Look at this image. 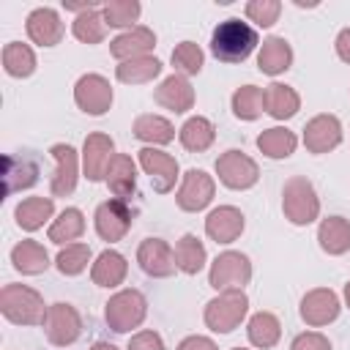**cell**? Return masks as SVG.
Instances as JSON below:
<instances>
[{
    "instance_id": "cell-1",
    "label": "cell",
    "mask_w": 350,
    "mask_h": 350,
    "mask_svg": "<svg viewBox=\"0 0 350 350\" xmlns=\"http://www.w3.org/2000/svg\"><path fill=\"white\" fill-rule=\"evenodd\" d=\"M257 30L238 16L219 22L211 33V52L219 63H243L257 49Z\"/></svg>"
},
{
    "instance_id": "cell-2",
    "label": "cell",
    "mask_w": 350,
    "mask_h": 350,
    "mask_svg": "<svg viewBox=\"0 0 350 350\" xmlns=\"http://www.w3.org/2000/svg\"><path fill=\"white\" fill-rule=\"evenodd\" d=\"M46 309L41 293L27 284H5L0 290V312L14 325H44Z\"/></svg>"
},
{
    "instance_id": "cell-3",
    "label": "cell",
    "mask_w": 350,
    "mask_h": 350,
    "mask_svg": "<svg viewBox=\"0 0 350 350\" xmlns=\"http://www.w3.org/2000/svg\"><path fill=\"white\" fill-rule=\"evenodd\" d=\"M282 213L290 224L295 227H306L320 216V197L312 186L309 178L304 175H293L284 180L282 189Z\"/></svg>"
},
{
    "instance_id": "cell-4",
    "label": "cell",
    "mask_w": 350,
    "mask_h": 350,
    "mask_svg": "<svg viewBox=\"0 0 350 350\" xmlns=\"http://www.w3.org/2000/svg\"><path fill=\"white\" fill-rule=\"evenodd\" d=\"M145 317H148V298L134 287L118 290L104 306V320L115 334H129L131 328H139Z\"/></svg>"
},
{
    "instance_id": "cell-5",
    "label": "cell",
    "mask_w": 350,
    "mask_h": 350,
    "mask_svg": "<svg viewBox=\"0 0 350 350\" xmlns=\"http://www.w3.org/2000/svg\"><path fill=\"white\" fill-rule=\"evenodd\" d=\"M249 312V298L243 290H221L216 298L205 304V325L213 334H230L235 331Z\"/></svg>"
},
{
    "instance_id": "cell-6",
    "label": "cell",
    "mask_w": 350,
    "mask_h": 350,
    "mask_svg": "<svg viewBox=\"0 0 350 350\" xmlns=\"http://www.w3.org/2000/svg\"><path fill=\"white\" fill-rule=\"evenodd\" d=\"M252 279V262L243 252H235V249H227L221 252L213 262H211V271H208V284L213 290H243V284H249Z\"/></svg>"
},
{
    "instance_id": "cell-7",
    "label": "cell",
    "mask_w": 350,
    "mask_h": 350,
    "mask_svg": "<svg viewBox=\"0 0 350 350\" xmlns=\"http://www.w3.org/2000/svg\"><path fill=\"white\" fill-rule=\"evenodd\" d=\"M216 175L227 189L243 191V189H252L260 180V167L252 156L232 148V150H224L216 159Z\"/></svg>"
},
{
    "instance_id": "cell-8",
    "label": "cell",
    "mask_w": 350,
    "mask_h": 350,
    "mask_svg": "<svg viewBox=\"0 0 350 350\" xmlns=\"http://www.w3.org/2000/svg\"><path fill=\"white\" fill-rule=\"evenodd\" d=\"M44 334L55 347H68L82 336V317L71 304H49L44 317Z\"/></svg>"
},
{
    "instance_id": "cell-9",
    "label": "cell",
    "mask_w": 350,
    "mask_h": 350,
    "mask_svg": "<svg viewBox=\"0 0 350 350\" xmlns=\"http://www.w3.org/2000/svg\"><path fill=\"white\" fill-rule=\"evenodd\" d=\"M137 161H139L142 172L150 178L153 191H159V194L172 191L175 183H178V178H183V175H180V167H178V159L170 156L167 150H159V148H142L139 156H137Z\"/></svg>"
},
{
    "instance_id": "cell-10",
    "label": "cell",
    "mask_w": 350,
    "mask_h": 350,
    "mask_svg": "<svg viewBox=\"0 0 350 350\" xmlns=\"http://www.w3.org/2000/svg\"><path fill=\"white\" fill-rule=\"evenodd\" d=\"M131 221H134V211L129 208L126 200H118V197L104 200L93 213V227H96L98 238L107 243L120 241L131 230Z\"/></svg>"
},
{
    "instance_id": "cell-11",
    "label": "cell",
    "mask_w": 350,
    "mask_h": 350,
    "mask_svg": "<svg viewBox=\"0 0 350 350\" xmlns=\"http://www.w3.org/2000/svg\"><path fill=\"white\" fill-rule=\"evenodd\" d=\"M213 194H216V183L208 172L202 170H186L183 178H180V186L175 191V202L180 211L186 213H197L202 208H208L213 202Z\"/></svg>"
},
{
    "instance_id": "cell-12",
    "label": "cell",
    "mask_w": 350,
    "mask_h": 350,
    "mask_svg": "<svg viewBox=\"0 0 350 350\" xmlns=\"http://www.w3.org/2000/svg\"><path fill=\"white\" fill-rule=\"evenodd\" d=\"M74 101L85 115H104L112 107V85L101 74H82L74 85Z\"/></svg>"
},
{
    "instance_id": "cell-13",
    "label": "cell",
    "mask_w": 350,
    "mask_h": 350,
    "mask_svg": "<svg viewBox=\"0 0 350 350\" xmlns=\"http://www.w3.org/2000/svg\"><path fill=\"white\" fill-rule=\"evenodd\" d=\"M115 159V142L109 134H101V131H93L85 137L82 142V172L90 183H98V180H107V170Z\"/></svg>"
},
{
    "instance_id": "cell-14",
    "label": "cell",
    "mask_w": 350,
    "mask_h": 350,
    "mask_svg": "<svg viewBox=\"0 0 350 350\" xmlns=\"http://www.w3.org/2000/svg\"><path fill=\"white\" fill-rule=\"evenodd\" d=\"M49 156L55 159V175L49 180L52 197H68L77 189L79 180V156L68 142H55L49 148Z\"/></svg>"
},
{
    "instance_id": "cell-15",
    "label": "cell",
    "mask_w": 350,
    "mask_h": 350,
    "mask_svg": "<svg viewBox=\"0 0 350 350\" xmlns=\"http://www.w3.org/2000/svg\"><path fill=\"white\" fill-rule=\"evenodd\" d=\"M339 295L331 287H314L301 298V320L312 328H323L339 317Z\"/></svg>"
},
{
    "instance_id": "cell-16",
    "label": "cell",
    "mask_w": 350,
    "mask_h": 350,
    "mask_svg": "<svg viewBox=\"0 0 350 350\" xmlns=\"http://www.w3.org/2000/svg\"><path fill=\"white\" fill-rule=\"evenodd\" d=\"M139 268L153 279H167L175 273V249L161 238H145L137 249Z\"/></svg>"
},
{
    "instance_id": "cell-17",
    "label": "cell",
    "mask_w": 350,
    "mask_h": 350,
    "mask_svg": "<svg viewBox=\"0 0 350 350\" xmlns=\"http://www.w3.org/2000/svg\"><path fill=\"white\" fill-rule=\"evenodd\" d=\"M339 142H342V123L331 112L314 115L304 126V145L309 153H328V150L339 148Z\"/></svg>"
},
{
    "instance_id": "cell-18",
    "label": "cell",
    "mask_w": 350,
    "mask_h": 350,
    "mask_svg": "<svg viewBox=\"0 0 350 350\" xmlns=\"http://www.w3.org/2000/svg\"><path fill=\"white\" fill-rule=\"evenodd\" d=\"M25 30H27V38L38 46H55L60 44L66 27L60 22V14L49 5H41V8H33L27 14V22H25Z\"/></svg>"
},
{
    "instance_id": "cell-19",
    "label": "cell",
    "mask_w": 350,
    "mask_h": 350,
    "mask_svg": "<svg viewBox=\"0 0 350 350\" xmlns=\"http://www.w3.org/2000/svg\"><path fill=\"white\" fill-rule=\"evenodd\" d=\"M153 98H156L159 107H164V109H170L175 115H183V112H189L194 107V88H191V82L186 77L170 74V77H164L159 82V88L153 90Z\"/></svg>"
},
{
    "instance_id": "cell-20",
    "label": "cell",
    "mask_w": 350,
    "mask_h": 350,
    "mask_svg": "<svg viewBox=\"0 0 350 350\" xmlns=\"http://www.w3.org/2000/svg\"><path fill=\"white\" fill-rule=\"evenodd\" d=\"M246 221L235 205H219L205 216V235L216 243H232L241 238Z\"/></svg>"
},
{
    "instance_id": "cell-21",
    "label": "cell",
    "mask_w": 350,
    "mask_h": 350,
    "mask_svg": "<svg viewBox=\"0 0 350 350\" xmlns=\"http://www.w3.org/2000/svg\"><path fill=\"white\" fill-rule=\"evenodd\" d=\"M156 46V33L145 25H134L131 30H123L120 36H115L109 41V52L118 63L131 60V57H142Z\"/></svg>"
},
{
    "instance_id": "cell-22",
    "label": "cell",
    "mask_w": 350,
    "mask_h": 350,
    "mask_svg": "<svg viewBox=\"0 0 350 350\" xmlns=\"http://www.w3.org/2000/svg\"><path fill=\"white\" fill-rule=\"evenodd\" d=\"M293 66V46L282 36H268L262 38L257 49V68L268 77H279Z\"/></svg>"
},
{
    "instance_id": "cell-23",
    "label": "cell",
    "mask_w": 350,
    "mask_h": 350,
    "mask_svg": "<svg viewBox=\"0 0 350 350\" xmlns=\"http://www.w3.org/2000/svg\"><path fill=\"white\" fill-rule=\"evenodd\" d=\"M3 180H5V194L30 189L38 180V161L30 153H8L3 159Z\"/></svg>"
},
{
    "instance_id": "cell-24",
    "label": "cell",
    "mask_w": 350,
    "mask_h": 350,
    "mask_svg": "<svg viewBox=\"0 0 350 350\" xmlns=\"http://www.w3.org/2000/svg\"><path fill=\"white\" fill-rule=\"evenodd\" d=\"M126 273H129V262H126V257H123L120 252H115V249H104V252L90 262V279H93V284H98V287H118V284H123Z\"/></svg>"
},
{
    "instance_id": "cell-25",
    "label": "cell",
    "mask_w": 350,
    "mask_h": 350,
    "mask_svg": "<svg viewBox=\"0 0 350 350\" xmlns=\"http://www.w3.org/2000/svg\"><path fill=\"white\" fill-rule=\"evenodd\" d=\"M134 137L139 142H145L148 148H156V145H170L175 139V126L164 118V115H153V112H145V115H137L134 126H131Z\"/></svg>"
},
{
    "instance_id": "cell-26",
    "label": "cell",
    "mask_w": 350,
    "mask_h": 350,
    "mask_svg": "<svg viewBox=\"0 0 350 350\" xmlns=\"http://www.w3.org/2000/svg\"><path fill=\"white\" fill-rule=\"evenodd\" d=\"M107 186L118 200H129L137 189V161L129 153H115L107 170Z\"/></svg>"
},
{
    "instance_id": "cell-27",
    "label": "cell",
    "mask_w": 350,
    "mask_h": 350,
    "mask_svg": "<svg viewBox=\"0 0 350 350\" xmlns=\"http://www.w3.org/2000/svg\"><path fill=\"white\" fill-rule=\"evenodd\" d=\"M298 109H301V96L295 93V88L284 82H271L265 88V112L273 120H290Z\"/></svg>"
},
{
    "instance_id": "cell-28",
    "label": "cell",
    "mask_w": 350,
    "mask_h": 350,
    "mask_svg": "<svg viewBox=\"0 0 350 350\" xmlns=\"http://www.w3.org/2000/svg\"><path fill=\"white\" fill-rule=\"evenodd\" d=\"M52 213H55V197H25L14 211L16 224L27 232L41 230L52 219Z\"/></svg>"
},
{
    "instance_id": "cell-29",
    "label": "cell",
    "mask_w": 350,
    "mask_h": 350,
    "mask_svg": "<svg viewBox=\"0 0 350 350\" xmlns=\"http://www.w3.org/2000/svg\"><path fill=\"white\" fill-rule=\"evenodd\" d=\"M317 241L325 254H345L350 252V221L345 216H328L317 227Z\"/></svg>"
},
{
    "instance_id": "cell-30",
    "label": "cell",
    "mask_w": 350,
    "mask_h": 350,
    "mask_svg": "<svg viewBox=\"0 0 350 350\" xmlns=\"http://www.w3.org/2000/svg\"><path fill=\"white\" fill-rule=\"evenodd\" d=\"M161 60L153 57V55H142V57H131V60H123L115 66V77L118 82L123 85H145V82H153L159 74H161Z\"/></svg>"
},
{
    "instance_id": "cell-31",
    "label": "cell",
    "mask_w": 350,
    "mask_h": 350,
    "mask_svg": "<svg viewBox=\"0 0 350 350\" xmlns=\"http://www.w3.org/2000/svg\"><path fill=\"white\" fill-rule=\"evenodd\" d=\"M11 262H14V268L19 273L36 276V273H44L49 268V254H46V249L38 241L27 238V241H19L11 249Z\"/></svg>"
},
{
    "instance_id": "cell-32",
    "label": "cell",
    "mask_w": 350,
    "mask_h": 350,
    "mask_svg": "<svg viewBox=\"0 0 350 350\" xmlns=\"http://www.w3.org/2000/svg\"><path fill=\"white\" fill-rule=\"evenodd\" d=\"M246 336L254 347L260 350H271L276 347V342L282 339V323L273 312H254L246 323Z\"/></svg>"
},
{
    "instance_id": "cell-33",
    "label": "cell",
    "mask_w": 350,
    "mask_h": 350,
    "mask_svg": "<svg viewBox=\"0 0 350 350\" xmlns=\"http://www.w3.org/2000/svg\"><path fill=\"white\" fill-rule=\"evenodd\" d=\"M178 139H180V145H183L186 150L202 153V150H208V148L213 145V139H216V126H213L208 118H202V115H191V118L180 126Z\"/></svg>"
},
{
    "instance_id": "cell-34",
    "label": "cell",
    "mask_w": 350,
    "mask_h": 350,
    "mask_svg": "<svg viewBox=\"0 0 350 350\" xmlns=\"http://www.w3.org/2000/svg\"><path fill=\"white\" fill-rule=\"evenodd\" d=\"M85 232V216L79 208H66L57 213V219H52L49 230H46V238L57 246H68V243H77V238H82Z\"/></svg>"
},
{
    "instance_id": "cell-35",
    "label": "cell",
    "mask_w": 350,
    "mask_h": 350,
    "mask_svg": "<svg viewBox=\"0 0 350 350\" xmlns=\"http://www.w3.org/2000/svg\"><path fill=\"white\" fill-rule=\"evenodd\" d=\"M257 148H260V153L268 156V159H287V156L295 153L298 137H295V131H290V129H284V126H271V129L260 131Z\"/></svg>"
},
{
    "instance_id": "cell-36",
    "label": "cell",
    "mask_w": 350,
    "mask_h": 350,
    "mask_svg": "<svg viewBox=\"0 0 350 350\" xmlns=\"http://www.w3.org/2000/svg\"><path fill=\"white\" fill-rule=\"evenodd\" d=\"M205 262H208L205 243L191 232L180 235V241L175 243V265H178V271L194 276V273H200L205 268Z\"/></svg>"
},
{
    "instance_id": "cell-37",
    "label": "cell",
    "mask_w": 350,
    "mask_h": 350,
    "mask_svg": "<svg viewBox=\"0 0 350 350\" xmlns=\"http://www.w3.org/2000/svg\"><path fill=\"white\" fill-rule=\"evenodd\" d=\"M230 104H232V115L238 120H257L265 112V90L257 85H241L232 93Z\"/></svg>"
},
{
    "instance_id": "cell-38",
    "label": "cell",
    "mask_w": 350,
    "mask_h": 350,
    "mask_svg": "<svg viewBox=\"0 0 350 350\" xmlns=\"http://www.w3.org/2000/svg\"><path fill=\"white\" fill-rule=\"evenodd\" d=\"M3 68L8 77L25 79L36 71V52L22 41H8L3 46Z\"/></svg>"
},
{
    "instance_id": "cell-39",
    "label": "cell",
    "mask_w": 350,
    "mask_h": 350,
    "mask_svg": "<svg viewBox=\"0 0 350 350\" xmlns=\"http://www.w3.org/2000/svg\"><path fill=\"white\" fill-rule=\"evenodd\" d=\"M71 33H74V38L82 41V44H98V41H104V36H107V22H104V16H101V8L96 5V8H90V11L77 14L74 22H71Z\"/></svg>"
},
{
    "instance_id": "cell-40",
    "label": "cell",
    "mask_w": 350,
    "mask_h": 350,
    "mask_svg": "<svg viewBox=\"0 0 350 350\" xmlns=\"http://www.w3.org/2000/svg\"><path fill=\"white\" fill-rule=\"evenodd\" d=\"M139 11H142V5L137 0H107L101 5V16H104L107 27H123V30L134 27V22L139 19Z\"/></svg>"
},
{
    "instance_id": "cell-41",
    "label": "cell",
    "mask_w": 350,
    "mask_h": 350,
    "mask_svg": "<svg viewBox=\"0 0 350 350\" xmlns=\"http://www.w3.org/2000/svg\"><path fill=\"white\" fill-rule=\"evenodd\" d=\"M170 60H172L175 74H180V77H186V79H189V77H194V74H200V71H202L205 55H202L200 44H194V41H180V44H175V49H172Z\"/></svg>"
},
{
    "instance_id": "cell-42",
    "label": "cell",
    "mask_w": 350,
    "mask_h": 350,
    "mask_svg": "<svg viewBox=\"0 0 350 350\" xmlns=\"http://www.w3.org/2000/svg\"><path fill=\"white\" fill-rule=\"evenodd\" d=\"M88 262H90V246L82 243V241L63 246L57 252V257H55V265H57V271L63 276H79L88 268Z\"/></svg>"
},
{
    "instance_id": "cell-43",
    "label": "cell",
    "mask_w": 350,
    "mask_h": 350,
    "mask_svg": "<svg viewBox=\"0 0 350 350\" xmlns=\"http://www.w3.org/2000/svg\"><path fill=\"white\" fill-rule=\"evenodd\" d=\"M243 14L257 27H271L282 14V3L279 0H249L243 5Z\"/></svg>"
},
{
    "instance_id": "cell-44",
    "label": "cell",
    "mask_w": 350,
    "mask_h": 350,
    "mask_svg": "<svg viewBox=\"0 0 350 350\" xmlns=\"http://www.w3.org/2000/svg\"><path fill=\"white\" fill-rule=\"evenodd\" d=\"M290 350H331V342L320 331H304L293 339Z\"/></svg>"
},
{
    "instance_id": "cell-45",
    "label": "cell",
    "mask_w": 350,
    "mask_h": 350,
    "mask_svg": "<svg viewBox=\"0 0 350 350\" xmlns=\"http://www.w3.org/2000/svg\"><path fill=\"white\" fill-rule=\"evenodd\" d=\"M126 350H164V339L156 331H137L131 334Z\"/></svg>"
},
{
    "instance_id": "cell-46",
    "label": "cell",
    "mask_w": 350,
    "mask_h": 350,
    "mask_svg": "<svg viewBox=\"0 0 350 350\" xmlns=\"http://www.w3.org/2000/svg\"><path fill=\"white\" fill-rule=\"evenodd\" d=\"M175 350H219V347H216V342H213V339L200 336V334H191V336L180 339Z\"/></svg>"
},
{
    "instance_id": "cell-47",
    "label": "cell",
    "mask_w": 350,
    "mask_h": 350,
    "mask_svg": "<svg viewBox=\"0 0 350 350\" xmlns=\"http://www.w3.org/2000/svg\"><path fill=\"white\" fill-rule=\"evenodd\" d=\"M334 46H336V55H339V60H345V63L350 66V27L339 30V36H336Z\"/></svg>"
},
{
    "instance_id": "cell-48",
    "label": "cell",
    "mask_w": 350,
    "mask_h": 350,
    "mask_svg": "<svg viewBox=\"0 0 350 350\" xmlns=\"http://www.w3.org/2000/svg\"><path fill=\"white\" fill-rule=\"evenodd\" d=\"M88 350H118L115 345H109V342H96L93 347H88Z\"/></svg>"
},
{
    "instance_id": "cell-49",
    "label": "cell",
    "mask_w": 350,
    "mask_h": 350,
    "mask_svg": "<svg viewBox=\"0 0 350 350\" xmlns=\"http://www.w3.org/2000/svg\"><path fill=\"white\" fill-rule=\"evenodd\" d=\"M342 295H345V306L350 309V282L345 284V290H342Z\"/></svg>"
},
{
    "instance_id": "cell-50",
    "label": "cell",
    "mask_w": 350,
    "mask_h": 350,
    "mask_svg": "<svg viewBox=\"0 0 350 350\" xmlns=\"http://www.w3.org/2000/svg\"><path fill=\"white\" fill-rule=\"evenodd\" d=\"M232 350H249V347H232Z\"/></svg>"
}]
</instances>
